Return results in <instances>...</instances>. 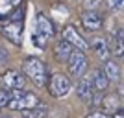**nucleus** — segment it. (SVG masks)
<instances>
[{
    "label": "nucleus",
    "instance_id": "f257e3e1",
    "mask_svg": "<svg viewBox=\"0 0 124 118\" xmlns=\"http://www.w3.org/2000/svg\"><path fill=\"white\" fill-rule=\"evenodd\" d=\"M22 72L35 83L37 87H45L48 83V70L46 65L39 59V57H26L22 63Z\"/></svg>",
    "mask_w": 124,
    "mask_h": 118
},
{
    "label": "nucleus",
    "instance_id": "f03ea898",
    "mask_svg": "<svg viewBox=\"0 0 124 118\" xmlns=\"http://www.w3.org/2000/svg\"><path fill=\"white\" fill-rule=\"evenodd\" d=\"M54 35V24L48 21L45 15H37L35 19V28H33V35H31V41L37 48H46L48 41Z\"/></svg>",
    "mask_w": 124,
    "mask_h": 118
},
{
    "label": "nucleus",
    "instance_id": "7ed1b4c3",
    "mask_svg": "<svg viewBox=\"0 0 124 118\" xmlns=\"http://www.w3.org/2000/svg\"><path fill=\"white\" fill-rule=\"evenodd\" d=\"M39 98L35 92H30V90H15L9 98V103L8 107L9 111H28V109H33L39 105Z\"/></svg>",
    "mask_w": 124,
    "mask_h": 118
},
{
    "label": "nucleus",
    "instance_id": "20e7f679",
    "mask_svg": "<svg viewBox=\"0 0 124 118\" xmlns=\"http://www.w3.org/2000/svg\"><path fill=\"white\" fill-rule=\"evenodd\" d=\"M26 83V77L22 76L19 70H6L0 76V89L6 92H15V90H22Z\"/></svg>",
    "mask_w": 124,
    "mask_h": 118
},
{
    "label": "nucleus",
    "instance_id": "39448f33",
    "mask_svg": "<svg viewBox=\"0 0 124 118\" xmlns=\"http://www.w3.org/2000/svg\"><path fill=\"white\" fill-rule=\"evenodd\" d=\"M46 85H48V90H50V94L54 98H63L72 89V83H70L69 76H65V74H52L48 77Z\"/></svg>",
    "mask_w": 124,
    "mask_h": 118
},
{
    "label": "nucleus",
    "instance_id": "423d86ee",
    "mask_svg": "<svg viewBox=\"0 0 124 118\" xmlns=\"http://www.w3.org/2000/svg\"><path fill=\"white\" fill-rule=\"evenodd\" d=\"M69 65V74L72 77H80L83 76L85 72H87V67H89V61H87V56H85V52L82 50H74L70 59L67 61Z\"/></svg>",
    "mask_w": 124,
    "mask_h": 118
},
{
    "label": "nucleus",
    "instance_id": "0eeeda50",
    "mask_svg": "<svg viewBox=\"0 0 124 118\" xmlns=\"http://www.w3.org/2000/svg\"><path fill=\"white\" fill-rule=\"evenodd\" d=\"M61 37H63V41H67L70 46L74 48V50H82V52H85L89 48V42L83 39L80 33H78V30L74 28V26H65L63 28V33H61Z\"/></svg>",
    "mask_w": 124,
    "mask_h": 118
},
{
    "label": "nucleus",
    "instance_id": "6e6552de",
    "mask_svg": "<svg viewBox=\"0 0 124 118\" xmlns=\"http://www.w3.org/2000/svg\"><path fill=\"white\" fill-rule=\"evenodd\" d=\"M82 26L87 31H98L100 28L104 26L102 13H98V11H94V9L83 11V13H82Z\"/></svg>",
    "mask_w": 124,
    "mask_h": 118
},
{
    "label": "nucleus",
    "instance_id": "1a4fd4ad",
    "mask_svg": "<svg viewBox=\"0 0 124 118\" xmlns=\"http://www.w3.org/2000/svg\"><path fill=\"white\" fill-rule=\"evenodd\" d=\"M21 30H22V24L15 21H9L0 26V31L4 33V37L8 41H11L13 44H21Z\"/></svg>",
    "mask_w": 124,
    "mask_h": 118
},
{
    "label": "nucleus",
    "instance_id": "9d476101",
    "mask_svg": "<svg viewBox=\"0 0 124 118\" xmlns=\"http://www.w3.org/2000/svg\"><path fill=\"white\" fill-rule=\"evenodd\" d=\"M87 79L91 81V85H93L94 92H102V90H106L109 85V79L106 77V74H104L102 70H93L91 74L87 76Z\"/></svg>",
    "mask_w": 124,
    "mask_h": 118
},
{
    "label": "nucleus",
    "instance_id": "9b49d317",
    "mask_svg": "<svg viewBox=\"0 0 124 118\" xmlns=\"http://www.w3.org/2000/svg\"><path fill=\"white\" fill-rule=\"evenodd\" d=\"M89 46L94 50V54H96V57L98 59H102V61H108L109 59V54H111V50H109L108 46V41L104 39V37H96Z\"/></svg>",
    "mask_w": 124,
    "mask_h": 118
},
{
    "label": "nucleus",
    "instance_id": "f8f14e48",
    "mask_svg": "<svg viewBox=\"0 0 124 118\" xmlns=\"http://www.w3.org/2000/svg\"><path fill=\"white\" fill-rule=\"evenodd\" d=\"M72 52H74V48L70 46L67 41H63V39H61V41L56 44V52H54V54H56V59H57V61L67 63L69 59H70V56H72Z\"/></svg>",
    "mask_w": 124,
    "mask_h": 118
},
{
    "label": "nucleus",
    "instance_id": "ddd939ff",
    "mask_svg": "<svg viewBox=\"0 0 124 118\" xmlns=\"http://www.w3.org/2000/svg\"><path fill=\"white\" fill-rule=\"evenodd\" d=\"M102 72L106 74V77H108L109 81H119V79H120V68H119V65H117L113 59L104 61Z\"/></svg>",
    "mask_w": 124,
    "mask_h": 118
},
{
    "label": "nucleus",
    "instance_id": "4468645a",
    "mask_svg": "<svg viewBox=\"0 0 124 118\" xmlns=\"http://www.w3.org/2000/svg\"><path fill=\"white\" fill-rule=\"evenodd\" d=\"M113 54L124 63V30L115 31V35H113Z\"/></svg>",
    "mask_w": 124,
    "mask_h": 118
},
{
    "label": "nucleus",
    "instance_id": "2eb2a0df",
    "mask_svg": "<svg viewBox=\"0 0 124 118\" xmlns=\"http://www.w3.org/2000/svg\"><path fill=\"white\" fill-rule=\"evenodd\" d=\"M76 92L82 100H91L93 94H94V89H93V85H91V81H89L87 77H83L82 81L76 85Z\"/></svg>",
    "mask_w": 124,
    "mask_h": 118
},
{
    "label": "nucleus",
    "instance_id": "dca6fc26",
    "mask_svg": "<svg viewBox=\"0 0 124 118\" xmlns=\"http://www.w3.org/2000/svg\"><path fill=\"white\" fill-rule=\"evenodd\" d=\"M19 4H21V0H0V19L9 17Z\"/></svg>",
    "mask_w": 124,
    "mask_h": 118
},
{
    "label": "nucleus",
    "instance_id": "f3484780",
    "mask_svg": "<svg viewBox=\"0 0 124 118\" xmlns=\"http://www.w3.org/2000/svg\"><path fill=\"white\" fill-rule=\"evenodd\" d=\"M48 113V107L46 105H37L33 109H28V111H22V118H45Z\"/></svg>",
    "mask_w": 124,
    "mask_h": 118
},
{
    "label": "nucleus",
    "instance_id": "a211bd4d",
    "mask_svg": "<svg viewBox=\"0 0 124 118\" xmlns=\"http://www.w3.org/2000/svg\"><path fill=\"white\" fill-rule=\"evenodd\" d=\"M106 4H108L109 11H113V13L124 11V0H106Z\"/></svg>",
    "mask_w": 124,
    "mask_h": 118
},
{
    "label": "nucleus",
    "instance_id": "6ab92c4d",
    "mask_svg": "<svg viewBox=\"0 0 124 118\" xmlns=\"http://www.w3.org/2000/svg\"><path fill=\"white\" fill-rule=\"evenodd\" d=\"M9 98H11V92H6L0 89V111L4 107H8V103H9Z\"/></svg>",
    "mask_w": 124,
    "mask_h": 118
},
{
    "label": "nucleus",
    "instance_id": "aec40b11",
    "mask_svg": "<svg viewBox=\"0 0 124 118\" xmlns=\"http://www.w3.org/2000/svg\"><path fill=\"white\" fill-rule=\"evenodd\" d=\"M85 118H111V114L102 113V111H94V113H89Z\"/></svg>",
    "mask_w": 124,
    "mask_h": 118
},
{
    "label": "nucleus",
    "instance_id": "412c9836",
    "mask_svg": "<svg viewBox=\"0 0 124 118\" xmlns=\"http://www.w3.org/2000/svg\"><path fill=\"white\" fill-rule=\"evenodd\" d=\"M111 118H124V109H120V111H117V113L113 114Z\"/></svg>",
    "mask_w": 124,
    "mask_h": 118
},
{
    "label": "nucleus",
    "instance_id": "4be33fe9",
    "mask_svg": "<svg viewBox=\"0 0 124 118\" xmlns=\"http://www.w3.org/2000/svg\"><path fill=\"white\" fill-rule=\"evenodd\" d=\"M0 118H9V116H0Z\"/></svg>",
    "mask_w": 124,
    "mask_h": 118
}]
</instances>
